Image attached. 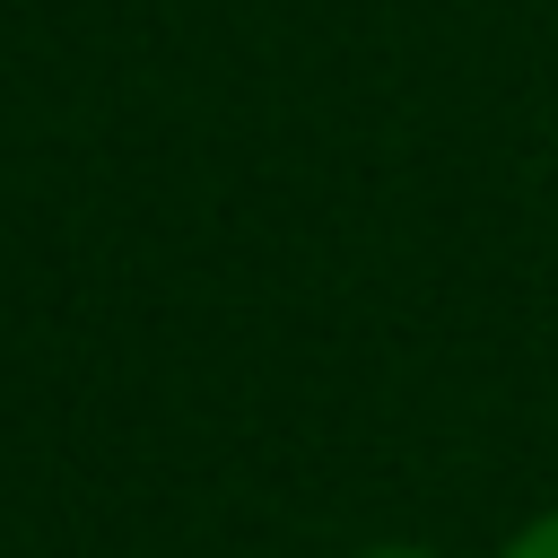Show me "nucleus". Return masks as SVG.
<instances>
[{
    "instance_id": "obj_2",
    "label": "nucleus",
    "mask_w": 558,
    "mask_h": 558,
    "mask_svg": "<svg viewBox=\"0 0 558 558\" xmlns=\"http://www.w3.org/2000/svg\"><path fill=\"white\" fill-rule=\"evenodd\" d=\"M357 558H445V549H418V541H375V549H357Z\"/></svg>"
},
{
    "instance_id": "obj_1",
    "label": "nucleus",
    "mask_w": 558,
    "mask_h": 558,
    "mask_svg": "<svg viewBox=\"0 0 558 558\" xmlns=\"http://www.w3.org/2000/svg\"><path fill=\"white\" fill-rule=\"evenodd\" d=\"M497 558H558V506H541L523 532H506V549Z\"/></svg>"
}]
</instances>
